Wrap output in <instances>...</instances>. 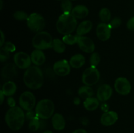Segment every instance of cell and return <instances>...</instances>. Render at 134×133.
<instances>
[{
    "mask_svg": "<svg viewBox=\"0 0 134 133\" xmlns=\"http://www.w3.org/2000/svg\"><path fill=\"white\" fill-rule=\"evenodd\" d=\"M24 82L28 88L36 90L43 84L44 77L42 70L37 66H31L27 69L23 77Z\"/></svg>",
    "mask_w": 134,
    "mask_h": 133,
    "instance_id": "cell-1",
    "label": "cell"
},
{
    "mask_svg": "<svg viewBox=\"0 0 134 133\" xmlns=\"http://www.w3.org/2000/svg\"><path fill=\"white\" fill-rule=\"evenodd\" d=\"M25 119V113L22 108L18 106L10 108L5 115V122L13 130H20L24 125Z\"/></svg>",
    "mask_w": 134,
    "mask_h": 133,
    "instance_id": "cell-2",
    "label": "cell"
},
{
    "mask_svg": "<svg viewBox=\"0 0 134 133\" xmlns=\"http://www.w3.org/2000/svg\"><path fill=\"white\" fill-rule=\"evenodd\" d=\"M77 26V18L73 16L71 13H63L59 17L56 25L57 31L64 35L73 33Z\"/></svg>",
    "mask_w": 134,
    "mask_h": 133,
    "instance_id": "cell-3",
    "label": "cell"
},
{
    "mask_svg": "<svg viewBox=\"0 0 134 133\" xmlns=\"http://www.w3.org/2000/svg\"><path fill=\"white\" fill-rule=\"evenodd\" d=\"M54 112V104L49 99L40 100L35 107L36 116L41 119H47L51 117Z\"/></svg>",
    "mask_w": 134,
    "mask_h": 133,
    "instance_id": "cell-4",
    "label": "cell"
},
{
    "mask_svg": "<svg viewBox=\"0 0 134 133\" xmlns=\"http://www.w3.org/2000/svg\"><path fill=\"white\" fill-rule=\"evenodd\" d=\"M52 37L47 31H40L37 33L32 40V45L37 50H46L52 48Z\"/></svg>",
    "mask_w": 134,
    "mask_h": 133,
    "instance_id": "cell-5",
    "label": "cell"
},
{
    "mask_svg": "<svg viewBox=\"0 0 134 133\" xmlns=\"http://www.w3.org/2000/svg\"><path fill=\"white\" fill-rule=\"evenodd\" d=\"M27 24L31 31L39 33L44 28L46 22L43 16L39 13H34L29 15L27 20Z\"/></svg>",
    "mask_w": 134,
    "mask_h": 133,
    "instance_id": "cell-6",
    "label": "cell"
},
{
    "mask_svg": "<svg viewBox=\"0 0 134 133\" xmlns=\"http://www.w3.org/2000/svg\"><path fill=\"white\" fill-rule=\"evenodd\" d=\"M100 78V74L96 67L90 66L87 68L82 74V80L85 86H92L98 82Z\"/></svg>",
    "mask_w": 134,
    "mask_h": 133,
    "instance_id": "cell-7",
    "label": "cell"
},
{
    "mask_svg": "<svg viewBox=\"0 0 134 133\" xmlns=\"http://www.w3.org/2000/svg\"><path fill=\"white\" fill-rule=\"evenodd\" d=\"M36 103L35 95L30 91L22 93L19 99V104L22 109L26 111L32 110Z\"/></svg>",
    "mask_w": 134,
    "mask_h": 133,
    "instance_id": "cell-8",
    "label": "cell"
},
{
    "mask_svg": "<svg viewBox=\"0 0 134 133\" xmlns=\"http://www.w3.org/2000/svg\"><path fill=\"white\" fill-rule=\"evenodd\" d=\"M14 61L18 68L22 69H28L31 66V56L23 52H17L14 56Z\"/></svg>",
    "mask_w": 134,
    "mask_h": 133,
    "instance_id": "cell-9",
    "label": "cell"
},
{
    "mask_svg": "<svg viewBox=\"0 0 134 133\" xmlns=\"http://www.w3.org/2000/svg\"><path fill=\"white\" fill-rule=\"evenodd\" d=\"M115 89L116 92L122 95H127L130 93L131 84L128 79L124 77H119L115 80Z\"/></svg>",
    "mask_w": 134,
    "mask_h": 133,
    "instance_id": "cell-10",
    "label": "cell"
},
{
    "mask_svg": "<svg viewBox=\"0 0 134 133\" xmlns=\"http://www.w3.org/2000/svg\"><path fill=\"white\" fill-rule=\"evenodd\" d=\"M70 64L67 60H60L54 64L53 70L55 74L59 76H65L70 72Z\"/></svg>",
    "mask_w": 134,
    "mask_h": 133,
    "instance_id": "cell-11",
    "label": "cell"
},
{
    "mask_svg": "<svg viewBox=\"0 0 134 133\" xmlns=\"http://www.w3.org/2000/svg\"><path fill=\"white\" fill-rule=\"evenodd\" d=\"M77 44L80 49L86 53H92L95 50V44L94 41L88 37L78 36Z\"/></svg>",
    "mask_w": 134,
    "mask_h": 133,
    "instance_id": "cell-12",
    "label": "cell"
},
{
    "mask_svg": "<svg viewBox=\"0 0 134 133\" xmlns=\"http://www.w3.org/2000/svg\"><path fill=\"white\" fill-rule=\"evenodd\" d=\"M111 29L109 24L101 23L96 27V35L98 39L102 41H106L111 37Z\"/></svg>",
    "mask_w": 134,
    "mask_h": 133,
    "instance_id": "cell-13",
    "label": "cell"
},
{
    "mask_svg": "<svg viewBox=\"0 0 134 133\" xmlns=\"http://www.w3.org/2000/svg\"><path fill=\"white\" fill-rule=\"evenodd\" d=\"M16 65L13 63H7L3 67L1 70V77L3 79L10 81L17 76Z\"/></svg>",
    "mask_w": 134,
    "mask_h": 133,
    "instance_id": "cell-14",
    "label": "cell"
},
{
    "mask_svg": "<svg viewBox=\"0 0 134 133\" xmlns=\"http://www.w3.org/2000/svg\"><path fill=\"white\" fill-rule=\"evenodd\" d=\"M113 89L109 85L103 84L98 88L97 91V98L101 102H105L111 97Z\"/></svg>",
    "mask_w": 134,
    "mask_h": 133,
    "instance_id": "cell-15",
    "label": "cell"
},
{
    "mask_svg": "<svg viewBox=\"0 0 134 133\" xmlns=\"http://www.w3.org/2000/svg\"><path fill=\"white\" fill-rule=\"evenodd\" d=\"M118 114L114 111H109L102 114L100 118V122L106 126L114 125L118 120Z\"/></svg>",
    "mask_w": 134,
    "mask_h": 133,
    "instance_id": "cell-16",
    "label": "cell"
},
{
    "mask_svg": "<svg viewBox=\"0 0 134 133\" xmlns=\"http://www.w3.org/2000/svg\"><path fill=\"white\" fill-rule=\"evenodd\" d=\"M31 61L36 66H41L46 61V57L43 52L41 50H35L31 54Z\"/></svg>",
    "mask_w": 134,
    "mask_h": 133,
    "instance_id": "cell-17",
    "label": "cell"
},
{
    "mask_svg": "<svg viewBox=\"0 0 134 133\" xmlns=\"http://www.w3.org/2000/svg\"><path fill=\"white\" fill-rule=\"evenodd\" d=\"M52 124L55 130H62L65 126V119L60 113H55L52 116Z\"/></svg>",
    "mask_w": 134,
    "mask_h": 133,
    "instance_id": "cell-18",
    "label": "cell"
},
{
    "mask_svg": "<svg viewBox=\"0 0 134 133\" xmlns=\"http://www.w3.org/2000/svg\"><path fill=\"white\" fill-rule=\"evenodd\" d=\"M71 14L75 18L82 19L86 18L88 15L89 10L85 5H77L73 8Z\"/></svg>",
    "mask_w": 134,
    "mask_h": 133,
    "instance_id": "cell-19",
    "label": "cell"
},
{
    "mask_svg": "<svg viewBox=\"0 0 134 133\" xmlns=\"http://www.w3.org/2000/svg\"><path fill=\"white\" fill-rule=\"evenodd\" d=\"M92 28V22L90 20H85L81 22L77 28V36H82L90 32Z\"/></svg>",
    "mask_w": 134,
    "mask_h": 133,
    "instance_id": "cell-20",
    "label": "cell"
},
{
    "mask_svg": "<svg viewBox=\"0 0 134 133\" xmlns=\"http://www.w3.org/2000/svg\"><path fill=\"white\" fill-rule=\"evenodd\" d=\"M85 58L82 54H75L72 56L71 58L69 60V64L72 67L75 69H79L81 68L85 65Z\"/></svg>",
    "mask_w": 134,
    "mask_h": 133,
    "instance_id": "cell-21",
    "label": "cell"
},
{
    "mask_svg": "<svg viewBox=\"0 0 134 133\" xmlns=\"http://www.w3.org/2000/svg\"><path fill=\"white\" fill-rule=\"evenodd\" d=\"M16 89L17 87L16 83L12 81H8L4 83L1 90L5 96H10L15 93Z\"/></svg>",
    "mask_w": 134,
    "mask_h": 133,
    "instance_id": "cell-22",
    "label": "cell"
},
{
    "mask_svg": "<svg viewBox=\"0 0 134 133\" xmlns=\"http://www.w3.org/2000/svg\"><path fill=\"white\" fill-rule=\"evenodd\" d=\"M99 105V100L94 97L88 98L84 102V107L88 111L95 110L98 108Z\"/></svg>",
    "mask_w": 134,
    "mask_h": 133,
    "instance_id": "cell-23",
    "label": "cell"
},
{
    "mask_svg": "<svg viewBox=\"0 0 134 133\" xmlns=\"http://www.w3.org/2000/svg\"><path fill=\"white\" fill-rule=\"evenodd\" d=\"M78 94L80 97L86 100L88 98L92 97L94 95V91L90 86H84L79 89Z\"/></svg>",
    "mask_w": 134,
    "mask_h": 133,
    "instance_id": "cell-24",
    "label": "cell"
},
{
    "mask_svg": "<svg viewBox=\"0 0 134 133\" xmlns=\"http://www.w3.org/2000/svg\"><path fill=\"white\" fill-rule=\"evenodd\" d=\"M52 48L56 52L58 53H62L65 52V43L59 39H55L52 43Z\"/></svg>",
    "mask_w": 134,
    "mask_h": 133,
    "instance_id": "cell-25",
    "label": "cell"
},
{
    "mask_svg": "<svg viewBox=\"0 0 134 133\" xmlns=\"http://www.w3.org/2000/svg\"><path fill=\"white\" fill-rule=\"evenodd\" d=\"M99 16L103 23L109 22L111 18V11L107 8H102L99 13Z\"/></svg>",
    "mask_w": 134,
    "mask_h": 133,
    "instance_id": "cell-26",
    "label": "cell"
},
{
    "mask_svg": "<svg viewBox=\"0 0 134 133\" xmlns=\"http://www.w3.org/2000/svg\"><path fill=\"white\" fill-rule=\"evenodd\" d=\"M39 117L37 116L34 117L31 120H30V123H29V129L30 130L33 132H35L40 128L41 126V121L39 120Z\"/></svg>",
    "mask_w": 134,
    "mask_h": 133,
    "instance_id": "cell-27",
    "label": "cell"
},
{
    "mask_svg": "<svg viewBox=\"0 0 134 133\" xmlns=\"http://www.w3.org/2000/svg\"><path fill=\"white\" fill-rule=\"evenodd\" d=\"M62 40L65 44H69V45H73V44L77 43L78 36H74V35L69 34V35H66L63 37Z\"/></svg>",
    "mask_w": 134,
    "mask_h": 133,
    "instance_id": "cell-28",
    "label": "cell"
},
{
    "mask_svg": "<svg viewBox=\"0 0 134 133\" xmlns=\"http://www.w3.org/2000/svg\"><path fill=\"white\" fill-rule=\"evenodd\" d=\"M61 9L64 13H71L73 5L70 0H63L61 3Z\"/></svg>",
    "mask_w": 134,
    "mask_h": 133,
    "instance_id": "cell-29",
    "label": "cell"
},
{
    "mask_svg": "<svg viewBox=\"0 0 134 133\" xmlns=\"http://www.w3.org/2000/svg\"><path fill=\"white\" fill-rule=\"evenodd\" d=\"M100 62V56L97 52H94L90 57V64L91 66L96 67Z\"/></svg>",
    "mask_w": 134,
    "mask_h": 133,
    "instance_id": "cell-30",
    "label": "cell"
},
{
    "mask_svg": "<svg viewBox=\"0 0 134 133\" xmlns=\"http://www.w3.org/2000/svg\"><path fill=\"white\" fill-rule=\"evenodd\" d=\"M13 17L15 18L16 20L19 21H24L27 20L29 16L24 11H21V10H18L16 11L15 13L13 14Z\"/></svg>",
    "mask_w": 134,
    "mask_h": 133,
    "instance_id": "cell-31",
    "label": "cell"
},
{
    "mask_svg": "<svg viewBox=\"0 0 134 133\" xmlns=\"http://www.w3.org/2000/svg\"><path fill=\"white\" fill-rule=\"evenodd\" d=\"M9 56H10L9 52L3 49V48H1V50H0V60H1V62L3 63L6 61L9 58Z\"/></svg>",
    "mask_w": 134,
    "mask_h": 133,
    "instance_id": "cell-32",
    "label": "cell"
},
{
    "mask_svg": "<svg viewBox=\"0 0 134 133\" xmlns=\"http://www.w3.org/2000/svg\"><path fill=\"white\" fill-rule=\"evenodd\" d=\"M121 23H122L121 19H120V18L116 17V18H113V19L111 21L109 25L112 29H116V28H118L119 27H120Z\"/></svg>",
    "mask_w": 134,
    "mask_h": 133,
    "instance_id": "cell-33",
    "label": "cell"
},
{
    "mask_svg": "<svg viewBox=\"0 0 134 133\" xmlns=\"http://www.w3.org/2000/svg\"><path fill=\"white\" fill-rule=\"evenodd\" d=\"M1 48L6 50L7 51L9 52H13L16 50L15 45L13 43H10V42H6V43H5V44H3V46Z\"/></svg>",
    "mask_w": 134,
    "mask_h": 133,
    "instance_id": "cell-34",
    "label": "cell"
},
{
    "mask_svg": "<svg viewBox=\"0 0 134 133\" xmlns=\"http://www.w3.org/2000/svg\"><path fill=\"white\" fill-rule=\"evenodd\" d=\"M25 116H26V119L27 120H31L32 119H34V117H36V113L32 110H30V111H27L26 113L25 114Z\"/></svg>",
    "mask_w": 134,
    "mask_h": 133,
    "instance_id": "cell-35",
    "label": "cell"
},
{
    "mask_svg": "<svg viewBox=\"0 0 134 133\" xmlns=\"http://www.w3.org/2000/svg\"><path fill=\"white\" fill-rule=\"evenodd\" d=\"M127 27L129 30L134 31V16L131 18L127 22Z\"/></svg>",
    "mask_w": 134,
    "mask_h": 133,
    "instance_id": "cell-36",
    "label": "cell"
},
{
    "mask_svg": "<svg viewBox=\"0 0 134 133\" xmlns=\"http://www.w3.org/2000/svg\"><path fill=\"white\" fill-rule=\"evenodd\" d=\"M7 103L8 105H9L10 108H13V107L16 106L15 100H14V98L11 97V96H9L7 99Z\"/></svg>",
    "mask_w": 134,
    "mask_h": 133,
    "instance_id": "cell-37",
    "label": "cell"
},
{
    "mask_svg": "<svg viewBox=\"0 0 134 133\" xmlns=\"http://www.w3.org/2000/svg\"><path fill=\"white\" fill-rule=\"evenodd\" d=\"M5 35H4L3 31L1 30V43H0V45H1V47H2L3 46V44H5Z\"/></svg>",
    "mask_w": 134,
    "mask_h": 133,
    "instance_id": "cell-38",
    "label": "cell"
},
{
    "mask_svg": "<svg viewBox=\"0 0 134 133\" xmlns=\"http://www.w3.org/2000/svg\"><path fill=\"white\" fill-rule=\"evenodd\" d=\"M72 133H88L85 129H77V130H74Z\"/></svg>",
    "mask_w": 134,
    "mask_h": 133,
    "instance_id": "cell-39",
    "label": "cell"
},
{
    "mask_svg": "<svg viewBox=\"0 0 134 133\" xmlns=\"http://www.w3.org/2000/svg\"><path fill=\"white\" fill-rule=\"evenodd\" d=\"M80 102H81V100H80V99L78 97H75L73 99V103L75 105H79L80 104Z\"/></svg>",
    "mask_w": 134,
    "mask_h": 133,
    "instance_id": "cell-40",
    "label": "cell"
},
{
    "mask_svg": "<svg viewBox=\"0 0 134 133\" xmlns=\"http://www.w3.org/2000/svg\"><path fill=\"white\" fill-rule=\"evenodd\" d=\"M0 95H1V104H3V100H4V96H5V95H4L3 92L2 91V90H1V91H0Z\"/></svg>",
    "mask_w": 134,
    "mask_h": 133,
    "instance_id": "cell-41",
    "label": "cell"
},
{
    "mask_svg": "<svg viewBox=\"0 0 134 133\" xmlns=\"http://www.w3.org/2000/svg\"><path fill=\"white\" fill-rule=\"evenodd\" d=\"M0 3H1V7H0V9H2L3 8V1L2 0H0Z\"/></svg>",
    "mask_w": 134,
    "mask_h": 133,
    "instance_id": "cell-42",
    "label": "cell"
},
{
    "mask_svg": "<svg viewBox=\"0 0 134 133\" xmlns=\"http://www.w3.org/2000/svg\"><path fill=\"white\" fill-rule=\"evenodd\" d=\"M43 133H53L52 131H51V130H46V131L43 132Z\"/></svg>",
    "mask_w": 134,
    "mask_h": 133,
    "instance_id": "cell-43",
    "label": "cell"
},
{
    "mask_svg": "<svg viewBox=\"0 0 134 133\" xmlns=\"http://www.w3.org/2000/svg\"><path fill=\"white\" fill-rule=\"evenodd\" d=\"M58 1H63V0H58Z\"/></svg>",
    "mask_w": 134,
    "mask_h": 133,
    "instance_id": "cell-44",
    "label": "cell"
},
{
    "mask_svg": "<svg viewBox=\"0 0 134 133\" xmlns=\"http://www.w3.org/2000/svg\"><path fill=\"white\" fill-rule=\"evenodd\" d=\"M73 1H75V0H73Z\"/></svg>",
    "mask_w": 134,
    "mask_h": 133,
    "instance_id": "cell-45",
    "label": "cell"
}]
</instances>
